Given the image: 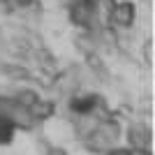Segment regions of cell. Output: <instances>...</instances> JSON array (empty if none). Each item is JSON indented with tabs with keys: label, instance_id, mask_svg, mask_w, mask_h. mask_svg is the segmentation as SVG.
<instances>
[{
	"label": "cell",
	"instance_id": "6da1fadb",
	"mask_svg": "<svg viewBox=\"0 0 155 155\" xmlns=\"http://www.w3.org/2000/svg\"><path fill=\"white\" fill-rule=\"evenodd\" d=\"M120 134H123V127H120V120L111 116H104L95 123V127L84 137V146L86 150L100 155V153H109L118 146L120 141Z\"/></svg>",
	"mask_w": 155,
	"mask_h": 155
},
{
	"label": "cell",
	"instance_id": "7a4b0ae2",
	"mask_svg": "<svg viewBox=\"0 0 155 155\" xmlns=\"http://www.w3.org/2000/svg\"><path fill=\"white\" fill-rule=\"evenodd\" d=\"M67 16L81 30H97V28H102L97 23L95 2L93 0H70L67 2Z\"/></svg>",
	"mask_w": 155,
	"mask_h": 155
},
{
	"label": "cell",
	"instance_id": "3957f363",
	"mask_svg": "<svg viewBox=\"0 0 155 155\" xmlns=\"http://www.w3.org/2000/svg\"><path fill=\"white\" fill-rule=\"evenodd\" d=\"M134 21H137V5L132 0H118L107 26H111L114 30H127L134 26Z\"/></svg>",
	"mask_w": 155,
	"mask_h": 155
},
{
	"label": "cell",
	"instance_id": "277c9868",
	"mask_svg": "<svg viewBox=\"0 0 155 155\" xmlns=\"http://www.w3.org/2000/svg\"><path fill=\"white\" fill-rule=\"evenodd\" d=\"M127 148L134 153H150V127L146 123H132L127 127Z\"/></svg>",
	"mask_w": 155,
	"mask_h": 155
},
{
	"label": "cell",
	"instance_id": "5b68a950",
	"mask_svg": "<svg viewBox=\"0 0 155 155\" xmlns=\"http://www.w3.org/2000/svg\"><path fill=\"white\" fill-rule=\"evenodd\" d=\"M28 111H30L32 120H35V123H39V120H46V118H51V116H53V111H56V104H53L51 100H44V97H39V100L32 104Z\"/></svg>",
	"mask_w": 155,
	"mask_h": 155
},
{
	"label": "cell",
	"instance_id": "8992f818",
	"mask_svg": "<svg viewBox=\"0 0 155 155\" xmlns=\"http://www.w3.org/2000/svg\"><path fill=\"white\" fill-rule=\"evenodd\" d=\"M0 5L12 7V9H23V7L28 5V0H0Z\"/></svg>",
	"mask_w": 155,
	"mask_h": 155
},
{
	"label": "cell",
	"instance_id": "52a82bcc",
	"mask_svg": "<svg viewBox=\"0 0 155 155\" xmlns=\"http://www.w3.org/2000/svg\"><path fill=\"white\" fill-rule=\"evenodd\" d=\"M107 155H134V150H130L127 146H116V148L109 150Z\"/></svg>",
	"mask_w": 155,
	"mask_h": 155
},
{
	"label": "cell",
	"instance_id": "ba28073f",
	"mask_svg": "<svg viewBox=\"0 0 155 155\" xmlns=\"http://www.w3.org/2000/svg\"><path fill=\"white\" fill-rule=\"evenodd\" d=\"M46 155H67V150L60 146H51V148H46Z\"/></svg>",
	"mask_w": 155,
	"mask_h": 155
}]
</instances>
